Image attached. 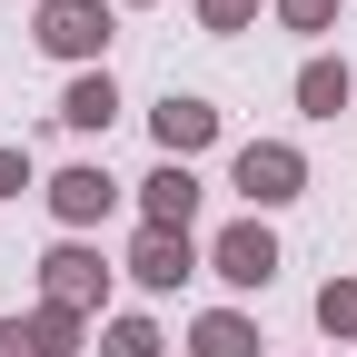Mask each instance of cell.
<instances>
[{"label":"cell","mask_w":357,"mask_h":357,"mask_svg":"<svg viewBox=\"0 0 357 357\" xmlns=\"http://www.w3.org/2000/svg\"><path fill=\"white\" fill-rule=\"evenodd\" d=\"M229 178H238L248 208H288V199H307V149H288V139H248V149L229 159Z\"/></svg>","instance_id":"cell-1"},{"label":"cell","mask_w":357,"mask_h":357,"mask_svg":"<svg viewBox=\"0 0 357 357\" xmlns=\"http://www.w3.org/2000/svg\"><path fill=\"white\" fill-rule=\"evenodd\" d=\"M119 40V0H40V50L50 60H100Z\"/></svg>","instance_id":"cell-2"},{"label":"cell","mask_w":357,"mask_h":357,"mask_svg":"<svg viewBox=\"0 0 357 357\" xmlns=\"http://www.w3.org/2000/svg\"><path fill=\"white\" fill-rule=\"evenodd\" d=\"M40 298L70 307V318H89V307H109V258L89 238H60L50 258H40Z\"/></svg>","instance_id":"cell-3"},{"label":"cell","mask_w":357,"mask_h":357,"mask_svg":"<svg viewBox=\"0 0 357 357\" xmlns=\"http://www.w3.org/2000/svg\"><path fill=\"white\" fill-rule=\"evenodd\" d=\"M208 268L229 288H268L278 278V229H268V218H229V229L208 238Z\"/></svg>","instance_id":"cell-4"},{"label":"cell","mask_w":357,"mask_h":357,"mask_svg":"<svg viewBox=\"0 0 357 357\" xmlns=\"http://www.w3.org/2000/svg\"><path fill=\"white\" fill-rule=\"evenodd\" d=\"M50 208H60V229H100V218L119 208V178H109L100 159H70V169L50 178Z\"/></svg>","instance_id":"cell-5"},{"label":"cell","mask_w":357,"mask_h":357,"mask_svg":"<svg viewBox=\"0 0 357 357\" xmlns=\"http://www.w3.org/2000/svg\"><path fill=\"white\" fill-rule=\"evenodd\" d=\"M149 129H159V159H178V169H189V159L218 139V109L199 100V89H169V100L149 109Z\"/></svg>","instance_id":"cell-6"},{"label":"cell","mask_w":357,"mask_h":357,"mask_svg":"<svg viewBox=\"0 0 357 357\" xmlns=\"http://www.w3.org/2000/svg\"><path fill=\"white\" fill-rule=\"evenodd\" d=\"M129 278H139L149 298H169L178 278H199V248H189V229H139V248H129Z\"/></svg>","instance_id":"cell-7"},{"label":"cell","mask_w":357,"mask_h":357,"mask_svg":"<svg viewBox=\"0 0 357 357\" xmlns=\"http://www.w3.org/2000/svg\"><path fill=\"white\" fill-rule=\"evenodd\" d=\"M189 218H199V178L178 169V159H159L139 178V229H189Z\"/></svg>","instance_id":"cell-8"},{"label":"cell","mask_w":357,"mask_h":357,"mask_svg":"<svg viewBox=\"0 0 357 357\" xmlns=\"http://www.w3.org/2000/svg\"><path fill=\"white\" fill-rule=\"evenodd\" d=\"M347 100H357V70H347V60H328V50H318V60L298 70V109H307V119H337Z\"/></svg>","instance_id":"cell-9"},{"label":"cell","mask_w":357,"mask_h":357,"mask_svg":"<svg viewBox=\"0 0 357 357\" xmlns=\"http://www.w3.org/2000/svg\"><path fill=\"white\" fill-rule=\"evenodd\" d=\"M60 119H70V129H109V119H119V79H109V70H79V79L60 89Z\"/></svg>","instance_id":"cell-10"},{"label":"cell","mask_w":357,"mask_h":357,"mask_svg":"<svg viewBox=\"0 0 357 357\" xmlns=\"http://www.w3.org/2000/svg\"><path fill=\"white\" fill-rule=\"evenodd\" d=\"M189 357H258V328L238 318V307H208V318L189 328Z\"/></svg>","instance_id":"cell-11"},{"label":"cell","mask_w":357,"mask_h":357,"mask_svg":"<svg viewBox=\"0 0 357 357\" xmlns=\"http://www.w3.org/2000/svg\"><path fill=\"white\" fill-rule=\"evenodd\" d=\"M20 328H30V357H79V337H89V318H70V307H50V298H40Z\"/></svg>","instance_id":"cell-12"},{"label":"cell","mask_w":357,"mask_h":357,"mask_svg":"<svg viewBox=\"0 0 357 357\" xmlns=\"http://www.w3.org/2000/svg\"><path fill=\"white\" fill-rule=\"evenodd\" d=\"M100 357H169V337H159L149 318H109V337H100Z\"/></svg>","instance_id":"cell-13"},{"label":"cell","mask_w":357,"mask_h":357,"mask_svg":"<svg viewBox=\"0 0 357 357\" xmlns=\"http://www.w3.org/2000/svg\"><path fill=\"white\" fill-rule=\"evenodd\" d=\"M318 328L328 337H357V278H328L318 288Z\"/></svg>","instance_id":"cell-14"},{"label":"cell","mask_w":357,"mask_h":357,"mask_svg":"<svg viewBox=\"0 0 357 357\" xmlns=\"http://www.w3.org/2000/svg\"><path fill=\"white\" fill-rule=\"evenodd\" d=\"M258 0H199V30H248Z\"/></svg>","instance_id":"cell-15"},{"label":"cell","mask_w":357,"mask_h":357,"mask_svg":"<svg viewBox=\"0 0 357 357\" xmlns=\"http://www.w3.org/2000/svg\"><path fill=\"white\" fill-rule=\"evenodd\" d=\"M278 20H288V30H328V20H337V0H278Z\"/></svg>","instance_id":"cell-16"},{"label":"cell","mask_w":357,"mask_h":357,"mask_svg":"<svg viewBox=\"0 0 357 357\" xmlns=\"http://www.w3.org/2000/svg\"><path fill=\"white\" fill-rule=\"evenodd\" d=\"M30 189V149H0V199H20Z\"/></svg>","instance_id":"cell-17"},{"label":"cell","mask_w":357,"mask_h":357,"mask_svg":"<svg viewBox=\"0 0 357 357\" xmlns=\"http://www.w3.org/2000/svg\"><path fill=\"white\" fill-rule=\"evenodd\" d=\"M0 357H30V328L20 318H0Z\"/></svg>","instance_id":"cell-18"}]
</instances>
